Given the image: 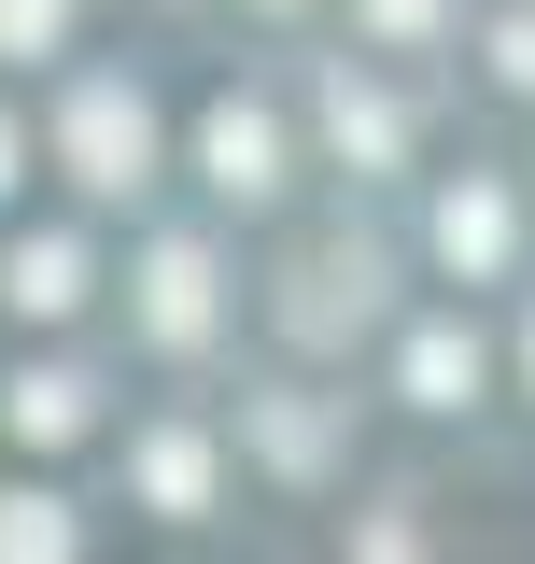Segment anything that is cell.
Instances as JSON below:
<instances>
[{
	"instance_id": "cell-12",
	"label": "cell",
	"mask_w": 535,
	"mask_h": 564,
	"mask_svg": "<svg viewBox=\"0 0 535 564\" xmlns=\"http://www.w3.org/2000/svg\"><path fill=\"white\" fill-rule=\"evenodd\" d=\"M29 43H57V0H0V57H29Z\"/></svg>"
},
{
	"instance_id": "cell-2",
	"label": "cell",
	"mask_w": 535,
	"mask_h": 564,
	"mask_svg": "<svg viewBox=\"0 0 535 564\" xmlns=\"http://www.w3.org/2000/svg\"><path fill=\"white\" fill-rule=\"evenodd\" d=\"M367 296H381V269H367V254H310V269H296V296H282V325H296V339H338V325H367Z\"/></svg>"
},
{
	"instance_id": "cell-5",
	"label": "cell",
	"mask_w": 535,
	"mask_h": 564,
	"mask_svg": "<svg viewBox=\"0 0 535 564\" xmlns=\"http://www.w3.org/2000/svg\"><path fill=\"white\" fill-rule=\"evenodd\" d=\"M437 254H451V269H493V254H507V198H493V184H466V198L437 212Z\"/></svg>"
},
{
	"instance_id": "cell-4",
	"label": "cell",
	"mask_w": 535,
	"mask_h": 564,
	"mask_svg": "<svg viewBox=\"0 0 535 564\" xmlns=\"http://www.w3.org/2000/svg\"><path fill=\"white\" fill-rule=\"evenodd\" d=\"M141 282H155V339H198V325H211V254H198V240H170Z\"/></svg>"
},
{
	"instance_id": "cell-15",
	"label": "cell",
	"mask_w": 535,
	"mask_h": 564,
	"mask_svg": "<svg viewBox=\"0 0 535 564\" xmlns=\"http://www.w3.org/2000/svg\"><path fill=\"white\" fill-rule=\"evenodd\" d=\"M0 170H14V128H0Z\"/></svg>"
},
{
	"instance_id": "cell-11",
	"label": "cell",
	"mask_w": 535,
	"mask_h": 564,
	"mask_svg": "<svg viewBox=\"0 0 535 564\" xmlns=\"http://www.w3.org/2000/svg\"><path fill=\"white\" fill-rule=\"evenodd\" d=\"M198 480H211V466H198V437H155V494H170V508H198Z\"/></svg>"
},
{
	"instance_id": "cell-13",
	"label": "cell",
	"mask_w": 535,
	"mask_h": 564,
	"mask_svg": "<svg viewBox=\"0 0 535 564\" xmlns=\"http://www.w3.org/2000/svg\"><path fill=\"white\" fill-rule=\"evenodd\" d=\"M493 70H507V85H535V14H507V29H493Z\"/></svg>"
},
{
	"instance_id": "cell-7",
	"label": "cell",
	"mask_w": 535,
	"mask_h": 564,
	"mask_svg": "<svg viewBox=\"0 0 535 564\" xmlns=\"http://www.w3.org/2000/svg\"><path fill=\"white\" fill-rule=\"evenodd\" d=\"M466 381H479V352L451 339V325H423V339H408V395H437V410H451Z\"/></svg>"
},
{
	"instance_id": "cell-8",
	"label": "cell",
	"mask_w": 535,
	"mask_h": 564,
	"mask_svg": "<svg viewBox=\"0 0 535 564\" xmlns=\"http://www.w3.org/2000/svg\"><path fill=\"white\" fill-rule=\"evenodd\" d=\"M0 564H70V522L43 508V494H14V508H0Z\"/></svg>"
},
{
	"instance_id": "cell-6",
	"label": "cell",
	"mask_w": 535,
	"mask_h": 564,
	"mask_svg": "<svg viewBox=\"0 0 535 564\" xmlns=\"http://www.w3.org/2000/svg\"><path fill=\"white\" fill-rule=\"evenodd\" d=\"M325 128H338V155H367V170H381V155H395V99H367V85L338 70V85H325Z\"/></svg>"
},
{
	"instance_id": "cell-9",
	"label": "cell",
	"mask_w": 535,
	"mask_h": 564,
	"mask_svg": "<svg viewBox=\"0 0 535 564\" xmlns=\"http://www.w3.org/2000/svg\"><path fill=\"white\" fill-rule=\"evenodd\" d=\"M14 296H29V311H70V296H85V254H70V240H29V254H14Z\"/></svg>"
},
{
	"instance_id": "cell-1",
	"label": "cell",
	"mask_w": 535,
	"mask_h": 564,
	"mask_svg": "<svg viewBox=\"0 0 535 564\" xmlns=\"http://www.w3.org/2000/svg\"><path fill=\"white\" fill-rule=\"evenodd\" d=\"M141 155H155V128H141V99H113V85H85V99H70V170H85L99 198H128V184H141Z\"/></svg>"
},
{
	"instance_id": "cell-10",
	"label": "cell",
	"mask_w": 535,
	"mask_h": 564,
	"mask_svg": "<svg viewBox=\"0 0 535 564\" xmlns=\"http://www.w3.org/2000/svg\"><path fill=\"white\" fill-rule=\"evenodd\" d=\"M14 423H29V437H70V423H85V381H70V367L14 381Z\"/></svg>"
},
{
	"instance_id": "cell-14",
	"label": "cell",
	"mask_w": 535,
	"mask_h": 564,
	"mask_svg": "<svg viewBox=\"0 0 535 564\" xmlns=\"http://www.w3.org/2000/svg\"><path fill=\"white\" fill-rule=\"evenodd\" d=\"M367 14H381L395 43H423V29H437V0H367Z\"/></svg>"
},
{
	"instance_id": "cell-3",
	"label": "cell",
	"mask_w": 535,
	"mask_h": 564,
	"mask_svg": "<svg viewBox=\"0 0 535 564\" xmlns=\"http://www.w3.org/2000/svg\"><path fill=\"white\" fill-rule=\"evenodd\" d=\"M198 155H211V184H226V198H268V184H282V141H268V113H240V99L198 128Z\"/></svg>"
}]
</instances>
